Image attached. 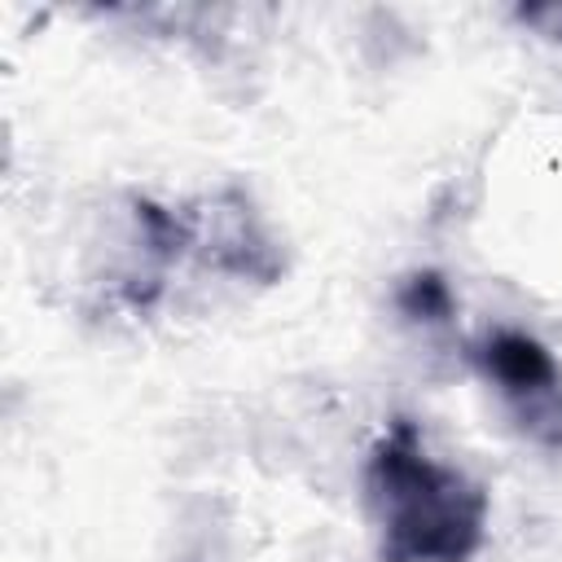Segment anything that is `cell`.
<instances>
[{"label": "cell", "mask_w": 562, "mask_h": 562, "mask_svg": "<svg viewBox=\"0 0 562 562\" xmlns=\"http://www.w3.org/2000/svg\"><path fill=\"white\" fill-rule=\"evenodd\" d=\"M395 307L408 316V321H422V325H448L452 321V290L439 272H413L400 290H395Z\"/></svg>", "instance_id": "5"}, {"label": "cell", "mask_w": 562, "mask_h": 562, "mask_svg": "<svg viewBox=\"0 0 562 562\" xmlns=\"http://www.w3.org/2000/svg\"><path fill=\"white\" fill-rule=\"evenodd\" d=\"M474 360L509 400L518 430L540 448H562V373L549 347L531 334L501 329L474 351Z\"/></svg>", "instance_id": "2"}, {"label": "cell", "mask_w": 562, "mask_h": 562, "mask_svg": "<svg viewBox=\"0 0 562 562\" xmlns=\"http://www.w3.org/2000/svg\"><path fill=\"white\" fill-rule=\"evenodd\" d=\"M514 18L522 26H531L536 35H544L549 44H562V0H553V4H518Z\"/></svg>", "instance_id": "6"}, {"label": "cell", "mask_w": 562, "mask_h": 562, "mask_svg": "<svg viewBox=\"0 0 562 562\" xmlns=\"http://www.w3.org/2000/svg\"><path fill=\"white\" fill-rule=\"evenodd\" d=\"M378 562H470L487 527V492L426 457L408 417H395L364 465Z\"/></svg>", "instance_id": "1"}, {"label": "cell", "mask_w": 562, "mask_h": 562, "mask_svg": "<svg viewBox=\"0 0 562 562\" xmlns=\"http://www.w3.org/2000/svg\"><path fill=\"white\" fill-rule=\"evenodd\" d=\"M132 215L140 224V241H145V255L167 268L176 259H184L193 250V215H180V211H167L149 198H136L132 202Z\"/></svg>", "instance_id": "4"}, {"label": "cell", "mask_w": 562, "mask_h": 562, "mask_svg": "<svg viewBox=\"0 0 562 562\" xmlns=\"http://www.w3.org/2000/svg\"><path fill=\"white\" fill-rule=\"evenodd\" d=\"M193 246H206V263L237 272V277L277 281V272H281L277 250L263 237V228L241 193H224L220 202H211V228H202L193 220Z\"/></svg>", "instance_id": "3"}]
</instances>
